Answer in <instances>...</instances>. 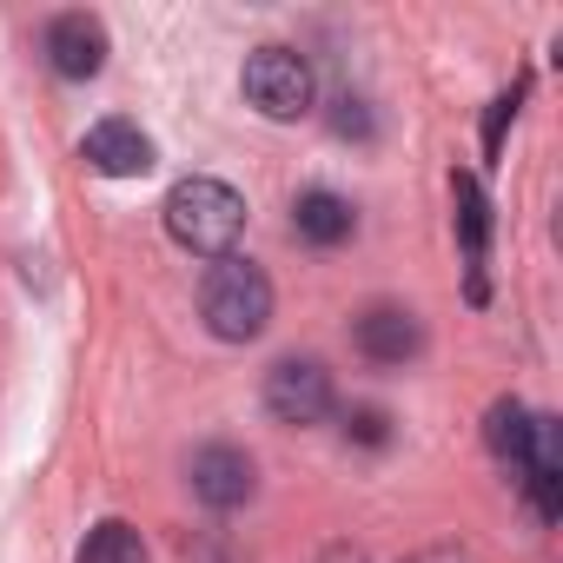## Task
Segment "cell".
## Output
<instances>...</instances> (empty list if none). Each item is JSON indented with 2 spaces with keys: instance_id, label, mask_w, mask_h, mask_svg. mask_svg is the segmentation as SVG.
Instances as JSON below:
<instances>
[{
  "instance_id": "obj_1",
  "label": "cell",
  "mask_w": 563,
  "mask_h": 563,
  "mask_svg": "<svg viewBox=\"0 0 563 563\" xmlns=\"http://www.w3.org/2000/svg\"><path fill=\"white\" fill-rule=\"evenodd\" d=\"M166 232L173 245H186L192 258H225L245 232V199L239 186L212 179V173H192L166 192Z\"/></svg>"
},
{
  "instance_id": "obj_2",
  "label": "cell",
  "mask_w": 563,
  "mask_h": 563,
  "mask_svg": "<svg viewBox=\"0 0 563 563\" xmlns=\"http://www.w3.org/2000/svg\"><path fill=\"white\" fill-rule=\"evenodd\" d=\"M199 319H206L212 339H225V345H252V339L272 325V278H265L252 258H239V252L212 258L206 286H199Z\"/></svg>"
},
{
  "instance_id": "obj_3",
  "label": "cell",
  "mask_w": 563,
  "mask_h": 563,
  "mask_svg": "<svg viewBox=\"0 0 563 563\" xmlns=\"http://www.w3.org/2000/svg\"><path fill=\"white\" fill-rule=\"evenodd\" d=\"M239 93L265 120H299V113H312V93H319L312 87V60L299 47H252L245 74H239Z\"/></svg>"
},
{
  "instance_id": "obj_4",
  "label": "cell",
  "mask_w": 563,
  "mask_h": 563,
  "mask_svg": "<svg viewBox=\"0 0 563 563\" xmlns=\"http://www.w3.org/2000/svg\"><path fill=\"white\" fill-rule=\"evenodd\" d=\"M265 411H272L278 424H292V431L332 418V372H325L319 358H278V365L265 372Z\"/></svg>"
},
{
  "instance_id": "obj_5",
  "label": "cell",
  "mask_w": 563,
  "mask_h": 563,
  "mask_svg": "<svg viewBox=\"0 0 563 563\" xmlns=\"http://www.w3.org/2000/svg\"><path fill=\"white\" fill-rule=\"evenodd\" d=\"M186 484H192V497H199L206 510H239V504H252V490H258V464H252L239 444H206V451H192Z\"/></svg>"
},
{
  "instance_id": "obj_6",
  "label": "cell",
  "mask_w": 563,
  "mask_h": 563,
  "mask_svg": "<svg viewBox=\"0 0 563 563\" xmlns=\"http://www.w3.org/2000/svg\"><path fill=\"white\" fill-rule=\"evenodd\" d=\"M352 345L372 358V365H411L424 352V325L411 306H365L352 319Z\"/></svg>"
},
{
  "instance_id": "obj_7",
  "label": "cell",
  "mask_w": 563,
  "mask_h": 563,
  "mask_svg": "<svg viewBox=\"0 0 563 563\" xmlns=\"http://www.w3.org/2000/svg\"><path fill=\"white\" fill-rule=\"evenodd\" d=\"M80 159L93 166V173H107V179H140V173H153V140L140 133V120H93L87 126V140H80Z\"/></svg>"
},
{
  "instance_id": "obj_8",
  "label": "cell",
  "mask_w": 563,
  "mask_h": 563,
  "mask_svg": "<svg viewBox=\"0 0 563 563\" xmlns=\"http://www.w3.org/2000/svg\"><path fill=\"white\" fill-rule=\"evenodd\" d=\"M47 60L60 80H93L107 67V21L100 14H54L47 21Z\"/></svg>"
},
{
  "instance_id": "obj_9",
  "label": "cell",
  "mask_w": 563,
  "mask_h": 563,
  "mask_svg": "<svg viewBox=\"0 0 563 563\" xmlns=\"http://www.w3.org/2000/svg\"><path fill=\"white\" fill-rule=\"evenodd\" d=\"M292 232H299L306 245L332 252V245H345V239L358 232V212H352V199H339V192L312 186V192H299V206H292Z\"/></svg>"
},
{
  "instance_id": "obj_10",
  "label": "cell",
  "mask_w": 563,
  "mask_h": 563,
  "mask_svg": "<svg viewBox=\"0 0 563 563\" xmlns=\"http://www.w3.org/2000/svg\"><path fill=\"white\" fill-rule=\"evenodd\" d=\"M451 192H457V232H464V252H471V299L484 306V245H490V199L471 173H451Z\"/></svg>"
},
{
  "instance_id": "obj_11",
  "label": "cell",
  "mask_w": 563,
  "mask_h": 563,
  "mask_svg": "<svg viewBox=\"0 0 563 563\" xmlns=\"http://www.w3.org/2000/svg\"><path fill=\"white\" fill-rule=\"evenodd\" d=\"M74 563H146V543H140V530H133V523L107 517V523H93V530H87V543H80V556H74Z\"/></svg>"
},
{
  "instance_id": "obj_12",
  "label": "cell",
  "mask_w": 563,
  "mask_h": 563,
  "mask_svg": "<svg viewBox=\"0 0 563 563\" xmlns=\"http://www.w3.org/2000/svg\"><path fill=\"white\" fill-rule=\"evenodd\" d=\"M484 444L517 471V457H523V444H530V411H523L517 398H497L490 418H484Z\"/></svg>"
},
{
  "instance_id": "obj_13",
  "label": "cell",
  "mask_w": 563,
  "mask_h": 563,
  "mask_svg": "<svg viewBox=\"0 0 563 563\" xmlns=\"http://www.w3.org/2000/svg\"><path fill=\"white\" fill-rule=\"evenodd\" d=\"M345 438L365 444V451H385V444H391V411H378V405H352V411H345Z\"/></svg>"
},
{
  "instance_id": "obj_14",
  "label": "cell",
  "mask_w": 563,
  "mask_h": 563,
  "mask_svg": "<svg viewBox=\"0 0 563 563\" xmlns=\"http://www.w3.org/2000/svg\"><path fill=\"white\" fill-rule=\"evenodd\" d=\"M332 133H339V140H372V133H378V120H372V107H365V100L339 93V100H332Z\"/></svg>"
},
{
  "instance_id": "obj_15",
  "label": "cell",
  "mask_w": 563,
  "mask_h": 563,
  "mask_svg": "<svg viewBox=\"0 0 563 563\" xmlns=\"http://www.w3.org/2000/svg\"><path fill=\"white\" fill-rule=\"evenodd\" d=\"M523 93V87H517ZM517 93H504V100H490V113H484V159L497 166V153H504V126L517 120Z\"/></svg>"
},
{
  "instance_id": "obj_16",
  "label": "cell",
  "mask_w": 563,
  "mask_h": 563,
  "mask_svg": "<svg viewBox=\"0 0 563 563\" xmlns=\"http://www.w3.org/2000/svg\"><path fill=\"white\" fill-rule=\"evenodd\" d=\"M405 563H471V556L451 550V543H438V550H418V556H405Z\"/></svg>"
},
{
  "instance_id": "obj_17",
  "label": "cell",
  "mask_w": 563,
  "mask_h": 563,
  "mask_svg": "<svg viewBox=\"0 0 563 563\" xmlns=\"http://www.w3.org/2000/svg\"><path fill=\"white\" fill-rule=\"evenodd\" d=\"M319 563H365V550H352V543H332V550H325Z\"/></svg>"
}]
</instances>
